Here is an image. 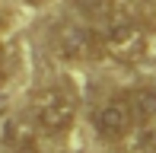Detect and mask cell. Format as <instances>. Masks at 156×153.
Segmentation results:
<instances>
[{"label": "cell", "mask_w": 156, "mask_h": 153, "mask_svg": "<svg viewBox=\"0 0 156 153\" xmlns=\"http://www.w3.org/2000/svg\"><path fill=\"white\" fill-rule=\"evenodd\" d=\"M32 112L41 131L48 134H67L76 121V99L64 86H45L32 96Z\"/></svg>", "instance_id": "6da1fadb"}, {"label": "cell", "mask_w": 156, "mask_h": 153, "mask_svg": "<svg viewBox=\"0 0 156 153\" xmlns=\"http://www.w3.org/2000/svg\"><path fill=\"white\" fill-rule=\"evenodd\" d=\"M16 153H38V147H35L32 137H19L16 141Z\"/></svg>", "instance_id": "52a82bcc"}, {"label": "cell", "mask_w": 156, "mask_h": 153, "mask_svg": "<svg viewBox=\"0 0 156 153\" xmlns=\"http://www.w3.org/2000/svg\"><path fill=\"white\" fill-rule=\"evenodd\" d=\"M3 23H6V19H3V13H0V29H3Z\"/></svg>", "instance_id": "30bf717a"}, {"label": "cell", "mask_w": 156, "mask_h": 153, "mask_svg": "<svg viewBox=\"0 0 156 153\" xmlns=\"http://www.w3.org/2000/svg\"><path fill=\"white\" fill-rule=\"evenodd\" d=\"M127 105H131L134 121H140V124L156 121V89H153V86H140V89H134V93L127 96Z\"/></svg>", "instance_id": "5b68a950"}, {"label": "cell", "mask_w": 156, "mask_h": 153, "mask_svg": "<svg viewBox=\"0 0 156 153\" xmlns=\"http://www.w3.org/2000/svg\"><path fill=\"white\" fill-rule=\"evenodd\" d=\"M3 83H6V70L0 67V86H3Z\"/></svg>", "instance_id": "9c48e42d"}, {"label": "cell", "mask_w": 156, "mask_h": 153, "mask_svg": "<svg viewBox=\"0 0 156 153\" xmlns=\"http://www.w3.org/2000/svg\"><path fill=\"white\" fill-rule=\"evenodd\" d=\"M153 153H156V137H153Z\"/></svg>", "instance_id": "8fae6325"}, {"label": "cell", "mask_w": 156, "mask_h": 153, "mask_svg": "<svg viewBox=\"0 0 156 153\" xmlns=\"http://www.w3.org/2000/svg\"><path fill=\"white\" fill-rule=\"evenodd\" d=\"M54 48L61 58L67 61H93L102 54V38L93 26L83 23H61L58 35H54Z\"/></svg>", "instance_id": "3957f363"}, {"label": "cell", "mask_w": 156, "mask_h": 153, "mask_svg": "<svg viewBox=\"0 0 156 153\" xmlns=\"http://www.w3.org/2000/svg\"><path fill=\"white\" fill-rule=\"evenodd\" d=\"M93 128L102 141H121V137H127L131 128H134V115H131L127 99H105L93 112Z\"/></svg>", "instance_id": "277c9868"}, {"label": "cell", "mask_w": 156, "mask_h": 153, "mask_svg": "<svg viewBox=\"0 0 156 153\" xmlns=\"http://www.w3.org/2000/svg\"><path fill=\"white\" fill-rule=\"evenodd\" d=\"M99 38H102V54L121 61V64H134L147 54V32L134 19L112 16L105 29L99 32Z\"/></svg>", "instance_id": "7a4b0ae2"}, {"label": "cell", "mask_w": 156, "mask_h": 153, "mask_svg": "<svg viewBox=\"0 0 156 153\" xmlns=\"http://www.w3.org/2000/svg\"><path fill=\"white\" fill-rule=\"evenodd\" d=\"M89 19H99V23H108L112 19V0H73Z\"/></svg>", "instance_id": "8992f818"}, {"label": "cell", "mask_w": 156, "mask_h": 153, "mask_svg": "<svg viewBox=\"0 0 156 153\" xmlns=\"http://www.w3.org/2000/svg\"><path fill=\"white\" fill-rule=\"evenodd\" d=\"M26 3H29V6H45L48 0H26Z\"/></svg>", "instance_id": "ba28073f"}]
</instances>
